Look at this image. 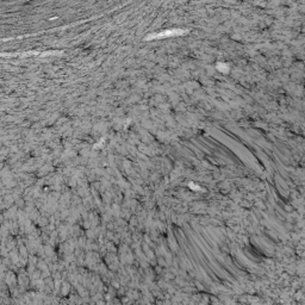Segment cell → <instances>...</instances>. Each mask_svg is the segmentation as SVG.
I'll use <instances>...</instances> for the list:
<instances>
[{
  "label": "cell",
  "instance_id": "1",
  "mask_svg": "<svg viewBox=\"0 0 305 305\" xmlns=\"http://www.w3.org/2000/svg\"><path fill=\"white\" fill-rule=\"evenodd\" d=\"M180 33H183V31H166V32L155 35L154 38H161V37H167V36H175V35H180Z\"/></svg>",
  "mask_w": 305,
  "mask_h": 305
}]
</instances>
